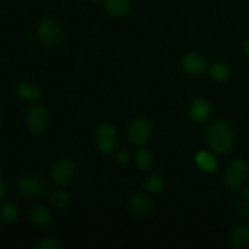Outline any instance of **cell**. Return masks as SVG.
I'll return each mask as SVG.
<instances>
[{"mask_svg": "<svg viewBox=\"0 0 249 249\" xmlns=\"http://www.w3.org/2000/svg\"><path fill=\"white\" fill-rule=\"evenodd\" d=\"M165 186V181L160 175L152 174L145 180L143 182V187H145L146 191L153 192V194H158V192L162 191Z\"/></svg>", "mask_w": 249, "mask_h": 249, "instance_id": "18", "label": "cell"}, {"mask_svg": "<svg viewBox=\"0 0 249 249\" xmlns=\"http://www.w3.org/2000/svg\"><path fill=\"white\" fill-rule=\"evenodd\" d=\"M91 1H94V2H100V1H102V0H91Z\"/></svg>", "mask_w": 249, "mask_h": 249, "instance_id": "28", "label": "cell"}, {"mask_svg": "<svg viewBox=\"0 0 249 249\" xmlns=\"http://www.w3.org/2000/svg\"><path fill=\"white\" fill-rule=\"evenodd\" d=\"M152 134V124L143 117H138L128 128V139L134 146H143L148 142Z\"/></svg>", "mask_w": 249, "mask_h": 249, "instance_id": "4", "label": "cell"}, {"mask_svg": "<svg viewBox=\"0 0 249 249\" xmlns=\"http://www.w3.org/2000/svg\"><path fill=\"white\" fill-rule=\"evenodd\" d=\"M238 211L243 215H249V199L246 198V201H242L238 204Z\"/></svg>", "mask_w": 249, "mask_h": 249, "instance_id": "24", "label": "cell"}, {"mask_svg": "<svg viewBox=\"0 0 249 249\" xmlns=\"http://www.w3.org/2000/svg\"><path fill=\"white\" fill-rule=\"evenodd\" d=\"M152 156H151V153L148 152L147 150L141 148V150H139L138 152L135 153V163L141 170L150 169L151 165H152Z\"/></svg>", "mask_w": 249, "mask_h": 249, "instance_id": "21", "label": "cell"}, {"mask_svg": "<svg viewBox=\"0 0 249 249\" xmlns=\"http://www.w3.org/2000/svg\"><path fill=\"white\" fill-rule=\"evenodd\" d=\"M129 206H130L131 212L140 218H146L150 215L151 211H152L151 198L141 191H136L131 195L130 199H129Z\"/></svg>", "mask_w": 249, "mask_h": 249, "instance_id": "10", "label": "cell"}, {"mask_svg": "<svg viewBox=\"0 0 249 249\" xmlns=\"http://www.w3.org/2000/svg\"><path fill=\"white\" fill-rule=\"evenodd\" d=\"M27 128L34 135H40L46 130L49 124V113L43 105H34L28 109L26 116Z\"/></svg>", "mask_w": 249, "mask_h": 249, "instance_id": "6", "label": "cell"}, {"mask_svg": "<svg viewBox=\"0 0 249 249\" xmlns=\"http://www.w3.org/2000/svg\"><path fill=\"white\" fill-rule=\"evenodd\" d=\"M243 197L249 199V187H246V189L243 190Z\"/></svg>", "mask_w": 249, "mask_h": 249, "instance_id": "27", "label": "cell"}, {"mask_svg": "<svg viewBox=\"0 0 249 249\" xmlns=\"http://www.w3.org/2000/svg\"><path fill=\"white\" fill-rule=\"evenodd\" d=\"M209 73H211V77L213 79L218 80V82H224V80L228 79L231 74L230 67H229L226 63L224 62H215L212 65L211 70H209Z\"/></svg>", "mask_w": 249, "mask_h": 249, "instance_id": "17", "label": "cell"}, {"mask_svg": "<svg viewBox=\"0 0 249 249\" xmlns=\"http://www.w3.org/2000/svg\"><path fill=\"white\" fill-rule=\"evenodd\" d=\"M116 160L122 165H128L130 163V155L126 151H118L116 153Z\"/></svg>", "mask_w": 249, "mask_h": 249, "instance_id": "23", "label": "cell"}, {"mask_svg": "<svg viewBox=\"0 0 249 249\" xmlns=\"http://www.w3.org/2000/svg\"><path fill=\"white\" fill-rule=\"evenodd\" d=\"M249 175V165L246 160H236L230 163L225 173V182L229 189L238 190L243 186Z\"/></svg>", "mask_w": 249, "mask_h": 249, "instance_id": "5", "label": "cell"}, {"mask_svg": "<svg viewBox=\"0 0 249 249\" xmlns=\"http://www.w3.org/2000/svg\"><path fill=\"white\" fill-rule=\"evenodd\" d=\"M17 94L24 101H38L41 99V90L36 84L31 82H22L17 87Z\"/></svg>", "mask_w": 249, "mask_h": 249, "instance_id": "13", "label": "cell"}, {"mask_svg": "<svg viewBox=\"0 0 249 249\" xmlns=\"http://www.w3.org/2000/svg\"><path fill=\"white\" fill-rule=\"evenodd\" d=\"M245 53H246V55L249 56V38L246 40V43H245Z\"/></svg>", "mask_w": 249, "mask_h": 249, "instance_id": "26", "label": "cell"}, {"mask_svg": "<svg viewBox=\"0 0 249 249\" xmlns=\"http://www.w3.org/2000/svg\"><path fill=\"white\" fill-rule=\"evenodd\" d=\"M38 38L44 45L55 48L63 41L65 38V31L60 22L55 19H44L39 23L36 29Z\"/></svg>", "mask_w": 249, "mask_h": 249, "instance_id": "2", "label": "cell"}, {"mask_svg": "<svg viewBox=\"0 0 249 249\" xmlns=\"http://www.w3.org/2000/svg\"><path fill=\"white\" fill-rule=\"evenodd\" d=\"M212 114V105L203 97H197L190 106V117L195 123H203L208 121Z\"/></svg>", "mask_w": 249, "mask_h": 249, "instance_id": "11", "label": "cell"}, {"mask_svg": "<svg viewBox=\"0 0 249 249\" xmlns=\"http://www.w3.org/2000/svg\"><path fill=\"white\" fill-rule=\"evenodd\" d=\"M105 9L111 16L122 18L130 12V1L129 0H105Z\"/></svg>", "mask_w": 249, "mask_h": 249, "instance_id": "14", "label": "cell"}, {"mask_svg": "<svg viewBox=\"0 0 249 249\" xmlns=\"http://www.w3.org/2000/svg\"><path fill=\"white\" fill-rule=\"evenodd\" d=\"M75 172L74 163L71 160H61L53 164L51 169V178L57 185H66L71 181Z\"/></svg>", "mask_w": 249, "mask_h": 249, "instance_id": "8", "label": "cell"}, {"mask_svg": "<svg viewBox=\"0 0 249 249\" xmlns=\"http://www.w3.org/2000/svg\"><path fill=\"white\" fill-rule=\"evenodd\" d=\"M18 208L15 203L12 202H6V203L2 206L1 208V216L2 220L6 224H14L16 223L17 219H18Z\"/></svg>", "mask_w": 249, "mask_h": 249, "instance_id": "20", "label": "cell"}, {"mask_svg": "<svg viewBox=\"0 0 249 249\" xmlns=\"http://www.w3.org/2000/svg\"><path fill=\"white\" fill-rule=\"evenodd\" d=\"M195 163L199 169L204 170L207 173H214L218 169V162L214 155L207 151H199L195 156Z\"/></svg>", "mask_w": 249, "mask_h": 249, "instance_id": "15", "label": "cell"}, {"mask_svg": "<svg viewBox=\"0 0 249 249\" xmlns=\"http://www.w3.org/2000/svg\"><path fill=\"white\" fill-rule=\"evenodd\" d=\"M118 133L112 123L104 122L96 129V143L99 150L105 155H112L118 147Z\"/></svg>", "mask_w": 249, "mask_h": 249, "instance_id": "3", "label": "cell"}, {"mask_svg": "<svg viewBox=\"0 0 249 249\" xmlns=\"http://www.w3.org/2000/svg\"><path fill=\"white\" fill-rule=\"evenodd\" d=\"M50 201L58 209L67 208L71 203L70 195L63 190H53L50 195Z\"/></svg>", "mask_w": 249, "mask_h": 249, "instance_id": "19", "label": "cell"}, {"mask_svg": "<svg viewBox=\"0 0 249 249\" xmlns=\"http://www.w3.org/2000/svg\"><path fill=\"white\" fill-rule=\"evenodd\" d=\"M17 189L18 192L26 198H36L44 194L43 181L36 177H22L17 182Z\"/></svg>", "mask_w": 249, "mask_h": 249, "instance_id": "7", "label": "cell"}, {"mask_svg": "<svg viewBox=\"0 0 249 249\" xmlns=\"http://www.w3.org/2000/svg\"><path fill=\"white\" fill-rule=\"evenodd\" d=\"M230 241L236 247L249 246V224H242L233 229L230 233Z\"/></svg>", "mask_w": 249, "mask_h": 249, "instance_id": "16", "label": "cell"}, {"mask_svg": "<svg viewBox=\"0 0 249 249\" xmlns=\"http://www.w3.org/2000/svg\"><path fill=\"white\" fill-rule=\"evenodd\" d=\"M206 138L212 150L218 155L228 153L235 143V135L226 122L219 121L211 124L206 131Z\"/></svg>", "mask_w": 249, "mask_h": 249, "instance_id": "1", "label": "cell"}, {"mask_svg": "<svg viewBox=\"0 0 249 249\" xmlns=\"http://www.w3.org/2000/svg\"><path fill=\"white\" fill-rule=\"evenodd\" d=\"M181 67L189 74L201 75L207 68V60L202 53L191 51L182 57Z\"/></svg>", "mask_w": 249, "mask_h": 249, "instance_id": "9", "label": "cell"}, {"mask_svg": "<svg viewBox=\"0 0 249 249\" xmlns=\"http://www.w3.org/2000/svg\"><path fill=\"white\" fill-rule=\"evenodd\" d=\"M31 220L38 229H46L53 223V216L45 207L36 206L31 209Z\"/></svg>", "mask_w": 249, "mask_h": 249, "instance_id": "12", "label": "cell"}, {"mask_svg": "<svg viewBox=\"0 0 249 249\" xmlns=\"http://www.w3.org/2000/svg\"><path fill=\"white\" fill-rule=\"evenodd\" d=\"M36 247L39 249H60L62 247V243L56 237H45L36 243Z\"/></svg>", "mask_w": 249, "mask_h": 249, "instance_id": "22", "label": "cell"}, {"mask_svg": "<svg viewBox=\"0 0 249 249\" xmlns=\"http://www.w3.org/2000/svg\"><path fill=\"white\" fill-rule=\"evenodd\" d=\"M5 197H6V187H5L4 180H1V181H0V198L4 201Z\"/></svg>", "mask_w": 249, "mask_h": 249, "instance_id": "25", "label": "cell"}]
</instances>
